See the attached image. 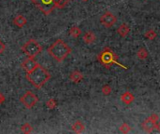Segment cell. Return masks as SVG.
Returning <instances> with one entry per match:
<instances>
[{"mask_svg":"<svg viewBox=\"0 0 160 134\" xmlns=\"http://www.w3.org/2000/svg\"><path fill=\"white\" fill-rule=\"evenodd\" d=\"M25 77L36 88H41L51 78V75L43 66L38 64L33 71L26 73Z\"/></svg>","mask_w":160,"mask_h":134,"instance_id":"cell-1","label":"cell"},{"mask_svg":"<svg viewBox=\"0 0 160 134\" xmlns=\"http://www.w3.org/2000/svg\"><path fill=\"white\" fill-rule=\"evenodd\" d=\"M5 101H6V97L4 96L3 93L0 92V104H4V103H5Z\"/></svg>","mask_w":160,"mask_h":134,"instance_id":"cell-25","label":"cell"},{"mask_svg":"<svg viewBox=\"0 0 160 134\" xmlns=\"http://www.w3.org/2000/svg\"><path fill=\"white\" fill-rule=\"evenodd\" d=\"M82 1H84V2H85V1H88V0H82Z\"/></svg>","mask_w":160,"mask_h":134,"instance_id":"cell-27","label":"cell"},{"mask_svg":"<svg viewBox=\"0 0 160 134\" xmlns=\"http://www.w3.org/2000/svg\"><path fill=\"white\" fill-rule=\"evenodd\" d=\"M137 56H138V59H141V60H145L147 57H148V51L144 49V48H142L138 50L137 52Z\"/></svg>","mask_w":160,"mask_h":134,"instance_id":"cell-18","label":"cell"},{"mask_svg":"<svg viewBox=\"0 0 160 134\" xmlns=\"http://www.w3.org/2000/svg\"><path fill=\"white\" fill-rule=\"evenodd\" d=\"M102 92H103V94L106 95V96L110 95V94L112 93V88H111V86H109V85L103 86V87H102Z\"/></svg>","mask_w":160,"mask_h":134,"instance_id":"cell-23","label":"cell"},{"mask_svg":"<svg viewBox=\"0 0 160 134\" xmlns=\"http://www.w3.org/2000/svg\"><path fill=\"white\" fill-rule=\"evenodd\" d=\"M84 129H85L84 124H83L82 121H80V120H77V121L72 125V130H73L74 132H76V133H81V132H82V131L84 130Z\"/></svg>","mask_w":160,"mask_h":134,"instance_id":"cell-15","label":"cell"},{"mask_svg":"<svg viewBox=\"0 0 160 134\" xmlns=\"http://www.w3.org/2000/svg\"><path fill=\"white\" fill-rule=\"evenodd\" d=\"M69 79L75 84L80 83L82 79H83V75L79 72V71H73L70 75H69Z\"/></svg>","mask_w":160,"mask_h":134,"instance_id":"cell-14","label":"cell"},{"mask_svg":"<svg viewBox=\"0 0 160 134\" xmlns=\"http://www.w3.org/2000/svg\"><path fill=\"white\" fill-rule=\"evenodd\" d=\"M68 33H69V36H71V37H74V38H77V37H79L81 36L82 30H81V28L78 27V26H72V27L69 29Z\"/></svg>","mask_w":160,"mask_h":134,"instance_id":"cell-16","label":"cell"},{"mask_svg":"<svg viewBox=\"0 0 160 134\" xmlns=\"http://www.w3.org/2000/svg\"><path fill=\"white\" fill-rule=\"evenodd\" d=\"M71 1V0H53L55 8H64Z\"/></svg>","mask_w":160,"mask_h":134,"instance_id":"cell-17","label":"cell"},{"mask_svg":"<svg viewBox=\"0 0 160 134\" xmlns=\"http://www.w3.org/2000/svg\"><path fill=\"white\" fill-rule=\"evenodd\" d=\"M38 62L37 61L34 59V57H28L27 59H25L22 64H21V67L26 72V73H29L31 71H33L36 67L38 66Z\"/></svg>","mask_w":160,"mask_h":134,"instance_id":"cell-9","label":"cell"},{"mask_svg":"<svg viewBox=\"0 0 160 134\" xmlns=\"http://www.w3.org/2000/svg\"><path fill=\"white\" fill-rule=\"evenodd\" d=\"M95 39H97V37H95V33H93L92 31H87L82 36V40L85 44H92L95 41Z\"/></svg>","mask_w":160,"mask_h":134,"instance_id":"cell-11","label":"cell"},{"mask_svg":"<svg viewBox=\"0 0 160 134\" xmlns=\"http://www.w3.org/2000/svg\"><path fill=\"white\" fill-rule=\"evenodd\" d=\"M21 49L27 57H36L42 51V47L37 40L29 39L23 45Z\"/></svg>","mask_w":160,"mask_h":134,"instance_id":"cell-4","label":"cell"},{"mask_svg":"<svg viewBox=\"0 0 160 134\" xmlns=\"http://www.w3.org/2000/svg\"><path fill=\"white\" fill-rule=\"evenodd\" d=\"M5 49H6V46H5V44L0 40V55H1L3 52H4V50H5Z\"/></svg>","mask_w":160,"mask_h":134,"instance_id":"cell-24","label":"cell"},{"mask_svg":"<svg viewBox=\"0 0 160 134\" xmlns=\"http://www.w3.org/2000/svg\"><path fill=\"white\" fill-rule=\"evenodd\" d=\"M98 62L104 66L106 67L107 69H109L110 67L112 65V64H116L120 66L121 68L126 70L127 67L123 65L122 63H120L118 62V58H117L116 54L110 49V48H105L98 56Z\"/></svg>","mask_w":160,"mask_h":134,"instance_id":"cell-3","label":"cell"},{"mask_svg":"<svg viewBox=\"0 0 160 134\" xmlns=\"http://www.w3.org/2000/svg\"><path fill=\"white\" fill-rule=\"evenodd\" d=\"M46 106H47V108H49V109H51V110L55 109V108L57 106V102H56V100L52 99V98L49 99V100L47 101V102H46Z\"/></svg>","mask_w":160,"mask_h":134,"instance_id":"cell-21","label":"cell"},{"mask_svg":"<svg viewBox=\"0 0 160 134\" xmlns=\"http://www.w3.org/2000/svg\"><path fill=\"white\" fill-rule=\"evenodd\" d=\"M130 130H131V127L128 124H126V123H124V124L120 127V131L123 133H128Z\"/></svg>","mask_w":160,"mask_h":134,"instance_id":"cell-22","label":"cell"},{"mask_svg":"<svg viewBox=\"0 0 160 134\" xmlns=\"http://www.w3.org/2000/svg\"><path fill=\"white\" fill-rule=\"evenodd\" d=\"M13 24H14V25H16L18 28H23V27L25 26V24H27V20H26L25 17L23 16V15H17V16L13 19Z\"/></svg>","mask_w":160,"mask_h":134,"instance_id":"cell-12","label":"cell"},{"mask_svg":"<svg viewBox=\"0 0 160 134\" xmlns=\"http://www.w3.org/2000/svg\"><path fill=\"white\" fill-rule=\"evenodd\" d=\"M156 129L160 132V120L157 122V125H156Z\"/></svg>","mask_w":160,"mask_h":134,"instance_id":"cell-26","label":"cell"},{"mask_svg":"<svg viewBox=\"0 0 160 134\" xmlns=\"http://www.w3.org/2000/svg\"><path fill=\"white\" fill-rule=\"evenodd\" d=\"M48 53L56 62H61L71 53V49L62 39H57L48 48Z\"/></svg>","mask_w":160,"mask_h":134,"instance_id":"cell-2","label":"cell"},{"mask_svg":"<svg viewBox=\"0 0 160 134\" xmlns=\"http://www.w3.org/2000/svg\"><path fill=\"white\" fill-rule=\"evenodd\" d=\"M116 21H117L116 16L113 13H112L111 11H106L100 18V24L106 28L112 27L116 24Z\"/></svg>","mask_w":160,"mask_h":134,"instance_id":"cell-8","label":"cell"},{"mask_svg":"<svg viewBox=\"0 0 160 134\" xmlns=\"http://www.w3.org/2000/svg\"><path fill=\"white\" fill-rule=\"evenodd\" d=\"M159 118H158V116L155 115V114H153L151 115L149 117H147L142 123V128L143 130H145L146 132L150 133L152 132L155 128H156V125H157V122H158Z\"/></svg>","mask_w":160,"mask_h":134,"instance_id":"cell-7","label":"cell"},{"mask_svg":"<svg viewBox=\"0 0 160 134\" xmlns=\"http://www.w3.org/2000/svg\"><path fill=\"white\" fill-rule=\"evenodd\" d=\"M20 102L22 103L25 108L31 109L33 108L38 102V98L30 91H27L23 96H21L20 98Z\"/></svg>","mask_w":160,"mask_h":134,"instance_id":"cell-6","label":"cell"},{"mask_svg":"<svg viewBox=\"0 0 160 134\" xmlns=\"http://www.w3.org/2000/svg\"><path fill=\"white\" fill-rule=\"evenodd\" d=\"M144 37H146V38H148L149 40H154L156 37H157V34L155 33V30H149V31H147L146 33H145V35H144Z\"/></svg>","mask_w":160,"mask_h":134,"instance_id":"cell-20","label":"cell"},{"mask_svg":"<svg viewBox=\"0 0 160 134\" xmlns=\"http://www.w3.org/2000/svg\"><path fill=\"white\" fill-rule=\"evenodd\" d=\"M21 130L25 134H28V133H31L32 131H33V128H32V126L29 124V123H25V124L22 125V127H21Z\"/></svg>","mask_w":160,"mask_h":134,"instance_id":"cell-19","label":"cell"},{"mask_svg":"<svg viewBox=\"0 0 160 134\" xmlns=\"http://www.w3.org/2000/svg\"><path fill=\"white\" fill-rule=\"evenodd\" d=\"M31 2L45 15H50L55 8L53 0H31Z\"/></svg>","mask_w":160,"mask_h":134,"instance_id":"cell-5","label":"cell"},{"mask_svg":"<svg viewBox=\"0 0 160 134\" xmlns=\"http://www.w3.org/2000/svg\"><path fill=\"white\" fill-rule=\"evenodd\" d=\"M134 100H135V96L130 91H125L121 95V101L125 105H129L130 104H132L134 102Z\"/></svg>","mask_w":160,"mask_h":134,"instance_id":"cell-10","label":"cell"},{"mask_svg":"<svg viewBox=\"0 0 160 134\" xmlns=\"http://www.w3.org/2000/svg\"><path fill=\"white\" fill-rule=\"evenodd\" d=\"M129 31H130V27L128 26V24H125V22L121 24L118 28H117V33H118V35L121 37H125L127 35H128Z\"/></svg>","mask_w":160,"mask_h":134,"instance_id":"cell-13","label":"cell"}]
</instances>
